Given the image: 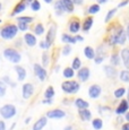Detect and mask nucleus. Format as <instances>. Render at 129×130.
Here are the masks:
<instances>
[{
	"label": "nucleus",
	"mask_w": 129,
	"mask_h": 130,
	"mask_svg": "<svg viewBox=\"0 0 129 130\" xmlns=\"http://www.w3.org/2000/svg\"><path fill=\"white\" fill-rule=\"evenodd\" d=\"M127 32L123 31L122 27H119L118 31L112 34L110 39V44H125L126 40H127Z\"/></svg>",
	"instance_id": "1"
},
{
	"label": "nucleus",
	"mask_w": 129,
	"mask_h": 130,
	"mask_svg": "<svg viewBox=\"0 0 129 130\" xmlns=\"http://www.w3.org/2000/svg\"><path fill=\"white\" fill-rule=\"evenodd\" d=\"M18 29H19L18 26H16V25H13V24L7 25V26H5L4 28L1 29L0 35L5 40H10V39H13L14 36H16Z\"/></svg>",
	"instance_id": "2"
},
{
	"label": "nucleus",
	"mask_w": 129,
	"mask_h": 130,
	"mask_svg": "<svg viewBox=\"0 0 129 130\" xmlns=\"http://www.w3.org/2000/svg\"><path fill=\"white\" fill-rule=\"evenodd\" d=\"M61 88H62L63 92H66L68 94H75L79 89V84L75 80H66L61 85Z\"/></svg>",
	"instance_id": "3"
},
{
	"label": "nucleus",
	"mask_w": 129,
	"mask_h": 130,
	"mask_svg": "<svg viewBox=\"0 0 129 130\" xmlns=\"http://www.w3.org/2000/svg\"><path fill=\"white\" fill-rule=\"evenodd\" d=\"M4 56L7 60H9V61L13 62V63H18L22 58L21 54L14 49H6L4 52Z\"/></svg>",
	"instance_id": "4"
},
{
	"label": "nucleus",
	"mask_w": 129,
	"mask_h": 130,
	"mask_svg": "<svg viewBox=\"0 0 129 130\" xmlns=\"http://www.w3.org/2000/svg\"><path fill=\"white\" fill-rule=\"evenodd\" d=\"M0 114L5 119H10L16 114V107L13 104H6L0 109Z\"/></svg>",
	"instance_id": "5"
},
{
	"label": "nucleus",
	"mask_w": 129,
	"mask_h": 130,
	"mask_svg": "<svg viewBox=\"0 0 129 130\" xmlns=\"http://www.w3.org/2000/svg\"><path fill=\"white\" fill-rule=\"evenodd\" d=\"M34 71H35V75L39 77V79L41 82H44L46 79V71L43 67H41L40 64L35 63L34 64Z\"/></svg>",
	"instance_id": "6"
},
{
	"label": "nucleus",
	"mask_w": 129,
	"mask_h": 130,
	"mask_svg": "<svg viewBox=\"0 0 129 130\" xmlns=\"http://www.w3.org/2000/svg\"><path fill=\"white\" fill-rule=\"evenodd\" d=\"M66 116V112L62 111L60 109H56V110H51L46 113V117L48 118H51V119H61Z\"/></svg>",
	"instance_id": "7"
},
{
	"label": "nucleus",
	"mask_w": 129,
	"mask_h": 130,
	"mask_svg": "<svg viewBox=\"0 0 129 130\" xmlns=\"http://www.w3.org/2000/svg\"><path fill=\"white\" fill-rule=\"evenodd\" d=\"M33 92H34V87L32 84L27 83L23 86V97L25 100L29 99V97L32 96V94H33Z\"/></svg>",
	"instance_id": "8"
},
{
	"label": "nucleus",
	"mask_w": 129,
	"mask_h": 130,
	"mask_svg": "<svg viewBox=\"0 0 129 130\" xmlns=\"http://www.w3.org/2000/svg\"><path fill=\"white\" fill-rule=\"evenodd\" d=\"M101 94V87L99 85H92L88 89V95L92 99H98Z\"/></svg>",
	"instance_id": "9"
},
{
	"label": "nucleus",
	"mask_w": 129,
	"mask_h": 130,
	"mask_svg": "<svg viewBox=\"0 0 129 130\" xmlns=\"http://www.w3.org/2000/svg\"><path fill=\"white\" fill-rule=\"evenodd\" d=\"M77 76L82 82H86L88 79V77H90V69L88 68H80L78 70Z\"/></svg>",
	"instance_id": "10"
},
{
	"label": "nucleus",
	"mask_w": 129,
	"mask_h": 130,
	"mask_svg": "<svg viewBox=\"0 0 129 130\" xmlns=\"http://www.w3.org/2000/svg\"><path fill=\"white\" fill-rule=\"evenodd\" d=\"M56 31H57L56 25H52V26L50 27V29H49L48 35H46V42H48V43L50 44V45H51L52 42H53L54 36H56Z\"/></svg>",
	"instance_id": "11"
},
{
	"label": "nucleus",
	"mask_w": 129,
	"mask_h": 130,
	"mask_svg": "<svg viewBox=\"0 0 129 130\" xmlns=\"http://www.w3.org/2000/svg\"><path fill=\"white\" fill-rule=\"evenodd\" d=\"M128 107H129V104H128V102L126 101V100L121 101V103L119 104V106L117 107V110H116L117 114H122V113H125V112L128 110Z\"/></svg>",
	"instance_id": "12"
},
{
	"label": "nucleus",
	"mask_w": 129,
	"mask_h": 130,
	"mask_svg": "<svg viewBox=\"0 0 129 130\" xmlns=\"http://www.w3.org/2000/svg\"><path fill=\"white\" fill-rule=\"evenodd\" d=\"M45 124H46V118H45V117H43V118H40L38 121L34 123L33 130H41V129H43L44 127H45Z\"/></svg>",
	"instance_id": "13"
},
{
	"label": "nucleus",
	"mask_w": 129,
	"mask_h": 130,
	"mask_svg": "<svg viewBox=\"0 0 129 130\" xmlns=\"http://www.w3.org/2000/svg\"><path fill=\"white\" fill-rule=\"evenodd\" d=\"M121 58H122L125 67L127 69H129V49H123L121 51Z\"/></svg>",
	"instance_id": "14"
},
{
	"label": "nucleus",
	"mask_w": 129,
	"mask_h": 130,
	"mask_svg": "<svg viewBox=\"0 0 129 130\" xmlns=\"http://www.w3.org/2000/svg\"><path fill=\"white\" fill-rule=\"evenodd\" d=\"M24 39H25V42H26V44L28 46H34L36 44V39H35V36H34L33 34L27 33V34H25Z\"/></svg>",
	"instance_id": "15"
},
{
	"label": "nucleus",
	"mask_w": 129,
	"mask_h": 130,
	"mask_svg": "<svg viewBox=\"0 0 129 130\" xmlns=\"http://www.w3.org/2000/svg\"><path fill=\"white\" fill-rule=\"evenodd\" d=\"M79 28H80V23H79L78 21H73L70 22V24H69V29H70L71 33H77L79 31Z\"/></svg>",
	"instance_id": "16"
},
{
	"label": "nucleus",
	"mask_w": 129,
	"mask_h": 130,
	"mask_svg": "<svg viewBox=\"0 0 129 130\" xmlns=\"http://www.w3.org/2000/svg\"><path fill=\"white\" fill-rule=\"evenodd\" d=\"M54 8H56L57 15H61L64 10H66V7H64L62 0H58V1L56 2V7H54Z\"/></svg>",
	"instance_id": "17"
},
{
	"label": "nucleus",
	"mask_w": 129,
	"mask_h": 130,
	"mask_svg": "<svg viewBox=\"0 0 129 130\" xmlns=\"http://www.w3.org/2000/svg\"><path fill=\"white\" fill-rule=\"evenodd\" d=\"M15 70H16L17 75H18V80H19V82L24 80V78L26 77V71H25V69H24L23 67L17 66L16 68H15Z\"/></svg>",
	"instance_id": "18"
},
{
	"label": "nucleus",
	"mask_w": 129,
	"mask_h": 130,
	"mask_svg": "<svg viewBox=\"0 0 129 130\" xmlns=\"http://www.w3.org/2000/svg\"><path fill=\"white\" fill-rule=\"evenodd\" d=\"M104 70H105V74L108 77H110V78H113V77L117 76V70L113 67L111 66H105L104 67Z\"/></svg>",
	"instance_id": "19"
},
{
	"label": "nucleus",
	"mask_w": 129,
	"mask_h": 130,
	"mask_svg": "<svg viewBox=\"0 0 129 130\" xmlns=\"http://www.w3.org/2000/svg\"><path fill=\"white\" fill-rule=\"evenodd\" d=\"M75 105L77 106L79 110H82V109H87V107L90 106V104H88L86 101H84V100L77 99V100L75 101Z\"/></svg>",
	"instance_id": "20"
},
{
	"label": "nucleus",
	"mask_w": 129,
	"mask_h": 130,
	"mask_svg": "<svg viewBox=\"0 0 129 130\" xmlns=\"http://www.w3.org/2000/svg\"><path fill=\"white\" fill-rule=\"evenodd\" d=\"M79 116H80V118L83 119V120H90L91 119V112L88 111L87 109H82V110H79Z\"/></svg>",
	"instance_id": "21"
},
{
	"label": "nucleus",
	"mask_w": 129,
	"mask_h": 130,
	"mask_svg": "<svg viewBox=\"0 0 129 130\" xmlns=\"http://www.w3.org/2000/svg\"><path fill=\"white\" fill-rule=\"evenodd\" d=\"M84 54H85V57L87 59H93L95 57V52H94V50L91 46H86L84 49Z\"/></svg>",
	"instance_id": "22"
},
{
	"label": "nucleus",
	"mask_w": 129,
	"mask_h": 130,
	"mask_svg": "<svg viewBox=\"0 0 129 130\" xmlns=\"http://www.w3.org/2000/svg\"><path fill=\"white\" fill-rule=\"evenodd\" d=\"M26 9V2H21V4H18L16 7L14 8V11H13V16L15 14H18V12H21V11H23V10H25Z\"/></svg>",
	"instance_id": "23"
},
{
	"label": "nucleus",
	"mask_w": 129,
	"mask_h": 130,
	"mask_svg": "<svg viewBox=\"0 0 129 130\" xmlns=\"http://www.w3.org/2000/svg\"><path fill=\"white\" fill-rule=\"evenodd\" d=\"M53 96H54V89H53V87L49 86L48 88H46L45 93H44V97H45L46 100H51Z\"/></svg>",
	"instance_id": "24"
},
{
	"label": "nucleus",
	"mask_w": 129,
	"mask_h": 130,
	"mask_svg": "<svg viewBox=\"0 0 129 130\" xmlns=\"http://www.w3.org/2000/svg\"><path fill=\"white\" fill-rule=\"evenodd\" d=\"M63 1V5L64 7H66V10L71 12L74 10V1L73 0H62Z\"/></svg>",
	"instance_id": "25"
},
{
	"label": "nucleus",
	"mask_w": 129,
	"mask_h": 130,
	"mask_svg": "<svg viewBox=\"0 0 129 130\" xmlns=\"http://www.w3.org/2000/svg\"><path fill=\"white\" fill-rule=\"evenodd\" d=\"M62 41L64 42V43H76V41H77V39L70 35H68V34H63L62 35Z\"/></svg>",
	"instance_id": "26"
},
{
	"label": "nucleus",
	"mask_w": 129,
	"mask_h": 130,
	"mask_svg": "<svg viewBox=\"0 0 129 130\" xmlns=\"http://www.w3.org/2000/svg\"><path fill=\"white\" fill-rule=\"evenodd\" d=\"M92 25H93V18L92 17H88V18L85 19V23H84V26H83V29L85 32H87L88 29L92 27Z\"/></svg>",
	"instance_id": "27"
},
{
	"label": "nucleus",
	"mask_w": 129,
	"mask_h": 130,
	"mask_svg": "<svg viewBox=\"0 0 129 130\" xmlns=\"http://www.w3.org/2000/svg\"><path fill=\"white\" fill-rule=\"evenodd\" d=\"M92 124H93V128L95 130H100L103 127V121L101 119H94Z\"/></svg>",
	"instance_id": "28"
},
{
	"label": "nucleus",
	"mask_w": 129,
	"mask_h": 130,
	"mask_svg": "<svg viewBox=\"0 0 129 130\" xmlns=\"http://www.w3.org/2000/svg\"><path fill=\"white\" fill-rule=\"evenodd\" d=\"M63 76L66 77V78H73L74 77V68L71 67V68H66L63 70Z\"/></svg>",
	"instance_id": "29"
},
{
	"label": "nucleus",
	"mask_w": 129,
	"mask_h": 130,
	"mask_svg": "<svg viewBox=\"0 0 129 130\" xmlns=\"http://www.w3.org/2000/svg\"><path fill=\"white\" fill-rule=\"evenodd\" d=\"M120 79L125 83H129V71L128 70H122L120 72Z\"/></svg>",
	"instance_id": "30"
},
{
	"label": "nucleus",
	"mask_w": 129,
	"mask_h": 130,
	"mask_svg": "<svg viewBox=\"0 0 129 130\" xmlns=\"http://www.w3.org/2000/svg\"><path fill=\"white\" fill-rule=\"evenodd\" d=\"M125 93H126V89L123 88V87H120V88H118L115 92V96L117 97V99H120V97L123 96V94H125Z\"/></svg>",
	"instance_id": "31"
},
{
	"label": "nucleus",
	"mask_w": 129,
	"mask_h": 130,
	"mask_svg": "<svg viewBox=\"0 0 129 130\" xmlns=\"http://www.w3.org/2000/svg\"><path fill=\"white\" fill-rule=\"evenodd\" d=\"M34 31H35V34H38V35H42L44 32V27L42 24H38L35 26V28H34Z\"/></svg>",
	"instance_id": "32"
},
{
	"label": "nucleus",
	"mask_w": 129,
	"mask_h": 130,
	"mask_svg": "<svg viewBox=\"0 0 129 130\" xmlns=\"http://www.w3.org/2000/svg\"><path fill=\"white\" fill-rule=\"evenodd\" d=\"M31 6L34 11H38V10H40V8H41V5H40V2L38 0H33V1L31 2Z\"/></svg>",
	"instance_id": "33"
},
{
	"label": "nucleus",
	"mask_w": 129,
	"mask_h": 130,
	"mask_svg": "<svg viewBox=\"0 0 129 130\" xmlns=\"http://www.w3.org/2000/svg\"><path fill=\"white\" fill-rule=\"evenodd\" d=\"M99 10H100V6L99 5H92L88 8V14H96Z\"/></svg>",
	"instance_id": "34"
},
{
	"label": "nucleus",
	"mask_w": 129,
	"mask_h": 130,
	"mask_svg": "<svg viewBox=\"0 0 129 130\" xmlns=\"http://www.w3.org/2000/svg\"><path fill=\"white\" fill-rule=\"evenodd\" d=\"M120 59H119V56L118 54H112L111 56V63L113 64V66H118L119 63H120Z\"/></svg>",
	"instance_id": "35"
},
{
	"label": "nucleus",
	"mask_w": 129,
	"mask_h": 130,
	"mask_svg": "<svg viewBox=\"0 0 129 130\" xmlns=\"http://www.w3.org/2000/svg\"><path fill=\"white\" fill-rule=\"evenodd\" d=\"M80 66H82V61L79 58H75L73 61V68L74 69H80Z\"/></svg>",
	"instance_id": "36"
},
{
	"label": "nucleus",
	"mask_w": 129,
	"mask_h": 130,
	"mask_svg": "<svg viewBox=\"0 0 129 130\" xmlns=\"http://www.w3.org/2000/svg\"><path fill=\"white\" fill-rule=\"evenodd\" d=\"M17 21L28 24V23H32V22H33V18H32V17H18V18H17Z\"/></svg>",
	"instance_id": "37"
},
{
	"label": "nucleus",
	"mask_w": 129,
	"mask_h": 130,
	"mask_svg": "<svg viewBox=\"0 0 129 130\" xmlns=\"http://www.w3.org/2000/svg\"><path fill=\"white\" fill-rule=\"evenodd\" d=\"M116 12H117V9H111V10L108 12V15H106V17H105V22H109V21H110V19L112 18L113 15H115Z\"/></svg>",
	"instance_id": "38"
},
{
	"label": "nucleus",
	"mask_w": 129,
	"mask_h": 130,
	"mask_svg": "<svg viewBox=\"0 0 129 130\" xmlns=\"http://www.w3.org/2000/svg\"><path fill=\"white\" fill-rule=\"evenodd\" d=\"M5 94H6V85L0 82V97H2Z\"/></svg>",
	"instance_id": "39"
},
{
	"label": "nucleus",
	"mask_w": 129,
	"mask_h": 130,
	"mask_svg": "<svg viewBox=\"0 0 129 130\" xmlns=\"http://www.w3.org/2000/svg\"><path fill=\"white\" fill-rule=\"evenodd\" d=\"M18 28L21 29V31H26V29L28 28V25H27V23H23V22H19V23H18Z\"/></svg>",
	"instance_id": "40"
},
{
	"label": "nucleus",
	"mask_w": 129,
	"mask_h": 130,
	"mask_svg": "<svg viewBox=\"0 0 129 130\" xmlns=\"http://www.w3.org/2000/svg\"><path fill=\"white\" fill-rule=\"evenodd\" d=\"M70 51H71V47H70V45H66V46L63 47V50H62L63 56H67V54H69V53H70Z\"/></svg>",
	"instance_id": "41"
},
{
	"label": "nucleus",
	"mask_w": 129,
	"mask_h": 130,
	"mask_svg": "<svg viewBox=\"0 0 129 130\" xmlns=\"http://www.w3.org/2000/svg\"><path fill=\"white\" fill-rule=\"evenodd\" d=\"M42 60H43V63H44V66H46V64L49 63L48 53H46V52H44V53H43V56H42Z\"/></svg>",
	"instance_id": "42"
},
{
	"label": "nucleus",
	"mask_w": 129,
	"mask_h": 130,
	"mask_svg": "<svg viewBox=\"0 0 129 130\" xmlns=\"http://www.w3.org/2000/svg\"><path fill=\"white\" fill-rule=\"evenodd\" d=\"M41 47H44V49H48V47H50V44H49L48 43V42H46V40H45V41H42L41 42Z\"/></svg>",
	"instance_id": "43"
},
{
	"label": "nucleus",
	"mask_w": 129,
	"mask_h": 130,
	"mask_svg": "<svg viewBox=\"0 0 129 130\" xmlns=\"http://www.w3.org/2000/svg\"><path fill=\"white\" fill-rule=\"evenodd\" d=\"M103 59H104V57H103V56H99V57H96V59H95V63H101V62L103 61Z\"/></svg>",
	"instance_id": "44"
},
{
	"label": "nucleus",
	"mask_w": 129,
	"mask_h": 130,
	"mask_svg": "<svg viewBox=\"0 0 129 130\" xmlns=\"http://www.w3.org/2000/svg\"><path fill=\"white\" fill-rule=\"evenodd\" d=\"M128 2H129V0H123V1L122 2H120V4H119V8H120V7H123V6H126V5H127L128 4Z\"/></svg>",
	"instance_id": "45"
},
{
	"label": "nucleus",
	"mask_w": 129,
	"mask_h": 130,
	"mask_svg": "<svg viewBox=\"0 0 129 130\" xmlns=\"http://www.w3.org/2000/svg\"><path fill=\"white\" fill-rule=\"evenodd\" d=\"M0 130H6V124L4 121H0Z\"/></svg>",
	"instance_id": "46"
},
{
	"label": "nucleus",
	"mask_w": 129,
	"mask_h": 130,
	"mask_svg": "<svg viewBox=\"0 0 129 130\" xmlns=\"http://www.w3.org/2000/svg\"><path fill=\"white\" fill-rule=\"evenodd\" d=\"M121 130H129V122L128 123H125L122 126V128H121Z\"/></svg>",
	"instance_id": "47"
},
{
	"label": "nucleus",
	"mask_w": 129,
	"mask_h": 130,
	"mask_svg": "<svg viewBox=\"0 0 129 130\" xmlns=\"http://www.w3.org/2000/svg\"><path fill=\"white\" fill-rule=\"evenodd\" d=\"M76 39H77V41H83V37H82V36H79V35L76 36Z\"/></svg>",
	"instance_id": "48"
},
{
	"label": "nucleus",
	"mask_w": 129,
	"mask_h": 130,
	"mask_svg": "<svg viewBox=\"0 0 129 130\" xmlns=\"http://www.w3.org/2000/svg\"><path fill=\"white\" fill-rule=\"evenodd\" d=\"M108 0H98V2L99 4H104V2H106Z\"/></svg>",
	"instance_id": "49"
},
{
	"label": "nucleus",
	"mask_w": 129,
	"mask_h": 130,
	"mask_svg": "<svg viewBox=\"0 0 129 130\" xmlns=\"http://www.w3.org/2000/svg\"><path fill=\"white\" fill-rule=\"evenodd\" d=\"M74 2H76V4H82L83 0H74Z\"/></svg>",
	"instance_id": "50"
},
{
	"label": "nucleus",
	"mask_w": 129,
	"mask_h": 130,
	"mask_svg": "<svg viewBox=\"0 0 129 130\" xmlns=\"http://www.w3.org/2000/svg\"><path fill=\"white\" fill-rule=\"evenodd\" d=\"M64 130H73V128H71L70 126H68V127H66V128H64Z\"/></svg>",
	"instance_id": "51"
},
{
	"label": "nucleus",
	"mask_w": 129,
	"mask_h": 130,
	"mask_svg": "<svg viewBox=\"0 0 129 130\" xmlns=\"http://www.w3.org/2000/svg\"><path fill=\"white\" fill-rule=\"evenodd\" d=\"M127 36H128V39H129V24H128V26H127Z\"/></svg>",
	"instance_id": "52"
},
{
	"label": "nucleus",
	"mask_w": 129,
	"mask_h": 130,
	"mask_svg": "<svg viewBox=\"0 0 129 130\" xmlns=\"http://www.w3.org/2000/svg\"><path fill=\"white\" fill-rule=\"evenodd\" d=\"M126 119H127V121H129V112L126 114Z\"/></svg>",
	"instance_id": "53"
},
{
	"label": "nucleus",
	"mask_w": 129,
	"mask_h": 130,
	"mask_svg": "<svg viewBox=\"0 0 129 130\" xmlns=\"http://www.w3.org/2000/svg\"><path fill=\"white\" fill-rule=\"evenodd\" d=\"M45 2H48V4H50V2H52V0H44Z\"/></svg>",
	"instance_id": "54"
},
{
	"label": "nucleus",
	"mask_w": 129,
	"mask_h": 130,
	"mask_svg": "<svg viewBox=\"0 0 129 130\" xmlns=\"http://www.w3.org/2000/svg\"><path fill=\"white\" fill-rule=\"evenodd\" d=\"M29 120H31V119H29V118H27V119H26V121H25V122H26V123H28V122H29Z\"/></svg>",
	"instance_id": "55"
},
{
	"label": "nucleus",
	"mask_w": 129,
	"mask_h": 130,
	"mask_svg": "<svg viewBox=\"0 0 129 130\" xmlns=\"http://www.w3.org/2000/svg\"><path fill=\"white\" fill-rule=\"evenodd\" d=\"M24 1H25V2H32L33 0H24Z\"/></svg>",
	"instance_id": "56"
},
{
	"label": "nucleus",
	"mask_w": 129,
	"mask_h": 130,
	"mask_svg": "<svg viewBox=\"0 0 129 130\" xmlns=\"http://www.w3.org/2000/svg\"><path fill=\"white\" fill-rule=\"evenodd\" d=\"M0 9H1V4H0Z\"/></svg>",
	"instance_id": "57"
},
{
	"label": "nucleus",
	"mask_w": 129,
	"mask_h": 130,
	"mask_svg": "<svg viewBox=\"0 0 129 130\" xmlns=\"http://www.w3.org/2000/svg\"><path fill=\"white\" fill-rule=\"evenodd\" d=\"M128 97H129V92H128Z\"/></svg>",
	"instance_id": "58"
},
{
	"label": "nucleus",
	"mask_w": 129,
	"mask_h": 130,
	"mask_svg": "<svg viewBox=\"0 0 129 130\" xmlns=\"http://www.w3.org/2000/svg\"><path fill=\"white\" fill-rule=\"evenodd\" d=\"M0 23H1V21H0Z\"/></svg>",
	"instance_id": "59"
}]
</instances>
